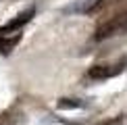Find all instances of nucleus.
I'll return each instance as SVG.
<instances>
[{
    "mask_svg": "<svg viewBox=\"0 0 127 125\" xmlns=\"http://www.w3.org/2000/svg\"><path fill=\"white\" fill-rule=\"evenodd\" d=\"M123 31H127V2L123 4V6H119L115 13L110 10L108 17L104 21H100V25L96 27V31H94V40L102 42L106 38H113V35L123 33Z\"/></svg>",
    "mask_w": 127,
    "mask_h": 125,
    "instance_id": "obj_1",
    "label": "nucleus"
},
{
    "mask_svg": "<svg viewBox=\"0 0 127 125\" xmlns=\"http://www.w3.org/2000/svg\"><path fill=\"white\" fill-rule=\"evenodd\" d=\"M125 71V61H121L119 65H96L90 69V77L94 79H108V77L121 75Z\"/></svg>",
    "mask_w": 127,
    "mask_h": 125,
    "instance_id": "obj_2",
    "label": "nucleus"
},
{
    "mask_svg": "<svg viewBox=\"0 0 127 125\" xmlns=\"http://www.w3.org/2000/svg\"><path fill=\"white\" fill-rule=\"evenodd\" d=\"M33 13H35L33 8L23 10V13H21V15H17V17H15L13 21H8L6 25H2V27H0V33L4 35V33H10V31H17L19 27H23L25 23H29V21H31V17H33Z\"/></svg>",
    "mask_w": 127,
    "mask_h": 125,
    "instance_id": "obj_3",
    "label": "nucleus"
},
{
    "mask_svg": "<svg viewBox=\"0 0 127 125\" xmlns=\"http://www.w3.org/2000/svg\"><path fill=\"white\" fill-rule=\"evenodd\" d=\"M117 2L119 0H90V4L83 8V13L86 15H98V13H104L110 6H115Z\"/></svg>",
    "mask_w": 127,
    "mask_h": 125,
    "instance_id": "obj_4",
    "label": "nucleus"
},
{
    "mask_svg": "<svg viewBox=\"0 0 127 125\" xmlns=\"http://www.w3.org/2000/svg\"><path fill=\"white\" fill-rule=\"evenodd\" d=\"M21 42V35H15V38H0V52H2V54H10V52H13V48L15 46H17Z\"/></svg>",
    "mask_w": 127,
    "mask_h": 125,
    "instance_id": "obj_5",
    "label": "nucleus"
},
{
    "mask_svg": "<svg viewBox=\"0 0 127 125\" xmlns=\"http://www.w3.org/2000/svg\"><path fill=\"white\" fill-rule=\"evenodd\" d=\"M56 106H59L61 111H73V108H81L83 102L75 100V98H61V100L56 102Z\"/></svg>",
    "mask_w": 127,
    "mask_h": 125,
    "instance_id": "obj_6",
    "label": "nucleus"
},
{
    "mask_svg": "<svg viewBox=\"0 0 127 125\" xmlns=\"http://www.w3.org/2000/svg\"><path fill=\"white\" fill-rule=\"evenodd\" d=\"M117 121H113V119H106V121H100V123H96V125H115Z\"/></svg>",
    "mask_w": 127,
    "mask_h": 125,
    "instance_id": "obj_7",
    "label": "nucleus"
}]
</instances>
